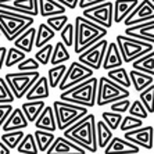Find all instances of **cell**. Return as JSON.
I'll return each mask as SVG.
<instances>
[{
  "mask_svg": "<svg viewBox=\"0 0 154 154\" xmlns=\"http://www.w3.org/2000/svg\"><path fill=\"white\" fill-rule=\"evenodd\" d=\"M64 136L72 140L74 143L85 149L88 153L93 154L97 153V143H96V118L93 114L83 115L82 118L75 121L72 125L65 128Z\"/></svg>",
  "mask_w": 154,
  "mask_h": 154,
  "instance_id": "1",
  "label": "cell"
},
{
  "mask_svg": "<svg viewBox=\"0 0 154 154\" xmlns=\"http://www.w3.org/2000/svg\"><path fill=\"white\" fill-rule=\"evenodd\" d=\"M107 28L90 21L83 15H78L74 22V51L79 54L96 42L107 36Z\"/></svg>",
  "mask_w": 154,
  "mask_h": 154,
  "instance_id": "2",
  "label": "cell"
},
{
  "mask_svg": "<svg viewBox=\"0 0 154 154\" xmlns=\"http://www.w3.org/2000/svg\"><path fill=\"white\" fill-rule=\"evenodd\" d=\"M96 89L97 78L90 76V78L85 79L82 82L63 90L60 93V100L79 104V106H85V107L90 108L96 106Z\"/></svg>",
  "mask_w": 154,
  "mask_h": 154,
  "instance_id": "3",
  "label": "cell"
},
{
  "mask_svg": "<svg viewBox=\"0 0 154 154\" xmlns=\"http://www.w3.org/2000/svg\"><path fill=\"white\" fill-rule=\"evenodd\" d=\"M33 22L35 18L32 15L0 8V32L8 42H13L28 26L33 25Z\"/></svg>",
  "mask_w": 154,
  "mask_h": 154,
  "instance_id": "4",
  "label": "cell"
},
{
  "mask_svg": "<svg viewBox=\"0 0 154 154\" xmlns=\"http://www.w3.org/2000/svg\"><path fill=\"white\" fill-rule=\"evenodd\" d=\"M53 112L56 117V124H57V129L64 131L65 128H68L72 125L75 121L79 118H82L83 115L88 114V107L85 106H79V104L68 103L64 100H56L53 104Z\"/></svg>",
  "mask_w": 154,
  "mask_h": 154,
  "instance_id": "5",
  "label": "cell"
},
{
  "mask_svg": "<svg viewBox=\"0 0 154 154\" xmlns=\"http://www.w3.org/2000/svg\"><path fill=\"white\" fill-rule=\"evenodd\" d=\"M129 90L124 86L118 85L117 82L111 81L108 76H100L97 79V89H96V106H106L119 99L129 97Z\"/></svg>",
  "mask_w": 154,
  "mask_h": 154,
  "instance_id": "6",
  "label": "cell"
},
{
  "mask_svg": "<svg viewBox=\"0 0 154 154\" xmlns=\"http://www.w3.org/2000/svg\"><path fill=\"white\" fill-rule=\"evenodd\" d=\"M115 43L118 46L121 57L124 63H132L135 58L140 57L142 54L151 51L154 49V43H149L140 39H135L126 35H117Z\"/></svg>",
  "mask_w": 154,
  "mask_h": 154,
  "instance_id": "7",
  "label": "cell"
},
{
  "mask_svg": "<svg viewBox=\"0 0 154 154\" xmlns=\"http://www.w3.org/2000/svg\"><path fill=\"white\" fill-rule=\"evenodd\" d=\"M39 76V69H36V71H18L6 74L4 81L7 82L11 93L14 94L15 99H22Z\"/></svg>",
  "mask_w": 154,
  "mask_h": 154,
  "instance_id": "8",
  "label": "cell"
},
{
  "mask_svg": "<svg viewBox=\"0 0 154 154\" xmlns=\"http://www.w3.org/2000/svg\"><path fill=\"white\" fill-rule=\"evenodd\" d=\"M93 72H94L93 69L89 68V67H86V65L82 64V63H79V61H72L71 65L67 67V69H65L60 83L57 85V88L63 92V90L68 89L71 86L82 82V81L90 78V76H93Z\"/></svg>",
  "mask_w": 154,
  "mask_h": 154,
  "instance_id": "9",
  "label": "cell"
},
{
  "mask_svg": "<svg viewBox=\"0 0 154 154\" xmlns=\"http://www.w3.org/2000/svg\"><path fill=\"white\" fill-rule=\"evenodd\" d=\"M112 7H114V3L107 0L103 3L82 8V15L90 21L96 22V24L108 29L114 24V21H112Z\"/></svg>",
  "mask_w": 154,
  "mask_h": 154,
  "instance_id": "10",
  "label": "cell"
},
{
  "mask_svg": "<svg viewBox=\"0 0 154 154\" xmlns=\"http://www.w3.org/2000/svg\"><path fill=\"white\" fill-rule=\"evenodd\" d=\"M107 45H108V40L106 38L100 39L99 42H96L90 47L81 51L78 61L85 64L86 67L92 68L93 71H99L101 68V63H103V57H104V53H106V49H107Z\"/></svg>",
  "mask_w": 154,
  "mask_h": 154,
  "instance_id": "11",
  "label": "cell"
},
{
  "mask_svg": "<svg viewBox=\"0 0 154 154\" xmlns=\"http://www.w3.org/2000/svg\"><path fill=\"white\" fill-rule=\"evenodd\" d=\"M124 137L133 144L146 149V150H153L154 146V128L153 126H139V128L131 129L124 132Z\"/></svg>",
  "mask_w": 154,
  "mask_h": 154,
  "instance_id": "12",
  "label": "cell"
},
{
  "mask_svg": "<svg viewBox=\"0 0 154 154\" xmlns=\"http://www.w3.org/2000/svg\"><path fill=\"white\" fill-rule=\"evenodd\" d=\"M149 20H154V3L150 0H142L135 6L131 13L124 18V25L131 26L139 22H144Z\"/></svg>",
  "mask_w": 154,
  "mask_h": 154,
  "instance_id": "13",
  "label": "cell"
},
{
  "mask_svg": "<svg viewBox=\"0 0 154 154\" xmlns=\"http://www.w3.org/2000/svg\"><path fill=\"white\" fill-rule=\"evenodd\" d=\"M0 8L28 15H39L38 0H0Z\"/></svg>",
  "mask_w": 154,
  "mask_h": 154,
  "instance_id": "14",
  "label": "cell"
},
{
  "mask_svg": "<svg viewBox=\"0 0 154 154\" xmlns=\"http://www.w3.org/2000/svg\"><path fill=\"white\" fill-rule=\"evenodd\" d=\"M88 151L74 143L72 140L67 139L65 136L54 137L53 143L46 150V154H86Z\"/></svg>",
  "mask_w": 154,
  "mask_h": 154,
  "instance_id": "15",
  "label": "cell"
},
{
  "mask_svg": "<svg viewBox=\"0 0 154 154\" xmlns=\"http://www.w3.org/2000/svg\"><path fill=\"white\" fill-rule=\"evenodd\" d=\"M125 35L149 43H154V20H149V21L126 26Z\"/></svg>",
  "mask_w": 154,
  "mask_h": 154,
  "instance_id": "16",
  "label": "cell"
},
{
  "mask_svg": "<svg viewBox=\"0 0 154 154\" xmlns=\"http://www.w3.org/2000/svg\"><path fill=\"white\" fill-rule=\"evenodd\" d=\"M106 154L110 153H126V154H139L140 153V147L133 144L132 142L126 140L125 137H117L112 136L111 140L107 143V146L103 149Z\"/></svg>",
  "mask_w": 154,
  "mask_h": 154,
  "instance_id": "17",
  "label": "cell"
},
{
  "mask_svg": "<svg viewBox=\"0 0 154 154\" xmlns=\"http://www.w3.org/2000/svg\"><path fill=\"white\" fill-rule=\"evenodd\" d=\"M50 96L47 76H39L25 93L26 100H46Z\"/></svg>",
  "mask_w": 154,
  "mask_h": 154,
  "instance_id": "18",
  "label": "cell"
},
{
  "mask_svg": "<svg viewBox=\"0 0 154 154\" xmlns=\"http://www.w3.org/2000/svg\"><path fill=\"white\" fill-rule=\"evenodd\" d=\"M36 129H43V131H49V132H54L57 131V124H56V117L53 112V107L51 106H45L40 114L38 115V118L33 121Z\"/></svg>",
  "mask_w": 154,
  "mask_h": 154,
  "instance_id": "19",
  "label": "cell"
},
{
  "mask_svg": "<svg viewBox=\"0 0 154 154\" xmlns=\"http://www.w3.org/2000/svg\"><path fill=\"white\" fill-rule=\"evenodd\" d=\"M124 64L121 57V53L118 50V46L115 42H108L107 49H106V53H104L103 57V63H101V68L108 71L111 68H115V67H121Z\"/></svg>",
  "mask_w": 154,
  "mask_h": 154,
  "instance_id": "20",
  "label": "cell"
},
{
  "mask_svg": "<svg viewBox=\"0 0 154 154\" xmlns=\"http://www.w3.org/2000/svg\"><path fill=\"white\" fill-rule=\"evenodd\" d=\"M28 119L22 112L21 108H13L11 112L7 115V118L4 119L2 129L6 131H15V129H25L28 126Z\"/></svg>",
  "mask_w": 154,
  "mask_h": 154,
  "instance_id": "21",
  "label": "cell"
},
{
  "mask_svg": "<svg viewBox=\"0 0 154 154\" xmlns=\"http://www.w3.org/2000/svg\"><path fill=\"white\" fill-rule=\"evenodd\" d=\"M35 35H36V28H33L32 25L28 26L24 32H21L13 40L14 47L25 51V53L32 51V49L35 47Z\"/></svg>",
  "mask_w": 154,
  "mask_h": 154,
  "instance_id": "22",
  "label": "cell"
},
{
  "mask_svg": "<svg viewBox=\"0 0 154 154\" xmlns=\"http://www.w3.org/2000/svg\"><path fill=\"white\" fill-rule=\"evenodd\" d=\"M137 3H139L137 0H115L112 7V21L115 24H121Z\"/></svg>",
  "mask_w": 154,
  "mask_h": 154,
  "instance_id": "23",
  "label": "cell"
},
{
  "mask_svg": "<svg viewBox=\"0 0 154 154\" xmlns=\"http://www.w3.org/2000/svg\"><path fill=\"white\" fill-rule=\"evenodd\" d=\"M38 11L40 17H50L56 14H64L67 7L57 0H38Z\"/></svg>",
  "mask_w": 154,
  "mask_h": 154,
  "instance_id": "24",
  "label": "cell"
},
{
  "mask_svg": "<svg viewBox=\"0 0 154 154\" xmlns=\"http://www.w3.org/2000/svg\"><path fill=\"white\" fill-rule=\"evenodd\" d=\"M128 74H129V79H131V85L135 88L137 93L154 82V75L146 74V72L133 69V71H129Z\"/></svg>",
  "mask_w": 154,
  "mask_h": 154,
  "instance_id": "25",
  "label": "cell"
},
{
  "mask_svg": "<svg viewBox=\"0 0 154 154\" xmlns=\"http://www.w3.org/2000/svg\"><path fill=\"white\" fill-rule=\"evenodd\" d=\"M45 106H46L45 100H26L25 103L21 104V110L25 115V118L28 119V122H33Z\"/></svg>",
  "mask_w": 154,
  "mask_h": 154,
  "instance_id": "26",
  "label": "cell"
},
{
  "mask_svg": "<svg viewBox=\"0 0 154 154\" xmlns=\"http://www.w3.org/2000/svg\"><path fill=\"white\" fill-rule=\"evenodd\" d=\"M153 60H154V50L147 51V53L142 54L140 57L135 58V60L132 61V67H133V69H137V71L154 75Z\"/></svg>",
  "mask_w": 154,
  "mask_h": 154,
  "instance_id": "27",
  "label": "cell"
},
{
  "mask_svg": "<svg viewBox=\"0 0 154 154\" xmlns=\"http://www.w3.org/2000/svg\"><path fill=\"white\" fill-rule=\"evenodd\" d=\"M112 135V129H110L107 126V124L101 119V121L96 122V143L97 149H104L107 146V143L111 140Z\"/></svg>",
  "mask_w": 154,
  "mask_h": 154,
  "instance_id": "28",
  "label": "cell"
},
{
  "mask_svg": "<svg viewBox=\"0 0 154 154\" xmlns=\"http://www.w3.org/2000/svg\"><path fill=\"white\" fill-rule=\"evenodd\" d=\"M68 60H71V54H69V51H68V47L65 46L61 40H58V42L53 46L50 61H49V63H51L53 65H56V64L65 63V61H68Z\"/></svg>",
  "mask_w": 154,
  "mask_h": 154,
  "instance_id": "29",
  "label": "cell"
},
{
  "mask_svg": "<svg viewBox=\"0 0 154 154\" xmlns=\"http://www.w3.org/2000/svg\"><path fill=\"white\" fill-rule=\"evenodd\" d=\"M33 137H35L36 146H38V150L39 153H46V150L50 147V144L53 143L54 140V132H49V131H43V129H36L35 133H33Z\"/></svg>",
  "mask_w": 154,
  "mask_h": 154,
  "instance_id": "30",
  "label": "cell"
},
{
  "mask_svg": "<svg viewBox=\"0 0 154 154\" xmlns=\"http://www.w3.org/2000/svg\"><path fill=\"white\" fill-rule=\"evenodd\" d=\"M54 36H56V32L47 25L46 22L39 24V26L36 29V35H35V47L36 49L42 47L43 45H46V43L50 42Z\"/></svg>",
  "mask_w": 154,
  "mask_h": 154,
  "instance_id": "31",
  "label": "cell"
},
{
  "mask_svg": "<svg viewBox=\"0 0 154 154\" xmlns=\"http://www.w3.org/2000/svg\"><path fill=\"white\" fill-rule=\"evenodd\" d=\"M18 154H38V146H36L35 137H33V133H26L22 136V139L20 140V143L15 147Z\"/></svg>",
  "mask_w": 154,
  "mask_h": 154,
  "instance_id": "32",
  "label": "cell"
},
{
  "mask_svg": "<svg viewBox=\"0 0 154 154\" xmlns=\"http://www.w3.org/2000/svg\"><path fill=\"white\" fill-rule=\"evenodd\" d=\"M107 76L111 81H114V82H117L118 85L124 86V88H126V89H129L131 88V79H129V74L128 71H126L124 67H115V68H111L107 71Z\"/></svg>",
  "mask_w": 154,
  "mask_h": 154,
  "instance_id": "33",
  "label": "cell"
},
{
  "mask_svg": "<svg viewBox=\"0 0 154 154\" xmlns=\"http://www.w3.org/2000/svg\"><path fill=\"white\" fill-rule=\"evenodd\" d=\"M26 57L25 51L20 50L17 47H10L6 50V56H4V67L6 68H11V67H15V65L20 63L21 60Z\"/></svg>",
  "mask_w": 154,
  "mask_h": 154,
  "instance_id": "34",
  "label": "cell"
},
{
  "mask_svg": "<svg viewBox=\"0 0 154 154\" xmlns=\"http://www.w3.org/2000/svg\"><path fill=\"white\" fill-rule=\"evenodd\" d=\"M67 65H64V63L61 64H56L53 65L49 71H47V82H49V88H57V85L60 83L61 78L64 75Z\"/></svg>",
  "mask_w": 154,
  "mask_h": 154,
  "instance_id": "35",
  "label": "cell"
},
{
  "mask_svg": "<svg viewBox=\"0 0 154 154\" xmlns=\"http://www.w3.org/2000/svg\"><path fill=\"white\" fill-rule=\"evenodd\" d=\"M25 133H24V131L22 129H15V131H6V132L2 135V137H0V140L3 142L6 146L8 147V149H15L17 147V144L20 143V140L22 139V136H24Z\"/></svg>",
  "mask_w": 154,
  "mask_h": 154,
  "instance_id": "36",
  "label": "cell"
},
{
  "mask_svg": "<svg viewBox=\"0 0 154 154\" xmlns=\"http://www.w3.org/2000/svg\"><path fill=\"white\" fill-rule=\"evenodd\" d=\"M153 94H154V83L149 85L143 90L139 92V100L144 106L149 114H153Z\"/></svg>",
  "mask_w": 154,
  "mask_h": 154,
  "instance_id": "37",
  "label": "cell"
},
{
  "mask_svg": "<svg viewBox=\"0 0 154 154\" xmlns=\"http://www.w3.org/2000/svg\"><path fill=\"white\" fill-rule=\"evenodd\" d=\"M142 125H143V119L142 118H137V117H133V115H126V117H122L118 129H121L122 132H126V131L139 128Z\"/></svg>",
  "mask_w": 154,
  "mask_h": 154,
  "instance_id": "38",
  "label": "cell"
},
{
  "mask_svg": "<svg viewBox=\"0 0 154 154\" xmlns=\"http://www.w3.org/2000/svg\"><path fill=\"white\" fill-rule=\"evenodd\" d=\"M51 50H53V45H50V42L46 43V45H43L42 47L38 49L35 54V60L39 63L40 65H47L49 64V61H50V56H51Z\"/></svg>",
  "mask_w": 154,
  "mask_h": 154,
  "instance_id": "39",
  "label": "cell"
},
{
  "mask_svg": "<svg viewBox=\"0 0 154 154\" xmlns=\"http://www.w3.org/2000/svg\"><path fill=\"white\" fill-rule=\"evenodd\" d=\"M47 18V21L46 24L49 26H50L51 29H53L54 32H60L61 28L68 22V15H65L64 14H56V15H50V17H46Z\"/></svg>",
  "mask_w": 154,
  "mask_h": 154,
  "instance_id": "40",
  "label": "cell"
},
{
  "mask_svg": "<svg viewBox=\"0 0 154 154\" xmlns=\"http://www.w3.org/2000/svg\"><path fill=\"white\" fill-rule=\"evenodd\" d=\"M101 119L107 124L108 128L115 131V129H118V126H119V122H121V119H122V114L115 112V111H104L103 114H101Z\"/></svg>",
  "mask_w": 154,
  "mask_h": 154,
  "instance_id": "41",
  "label": "cell"
},
{
  "mask_svg": "<svg viewBox=\"0 0 154 154\" xmlns=\"http://www.w3.org/2000/svg\"><path fill=\"white\" fill-rule=\"evenodd\" d=\"M60 38H61V42L64 43L68 49L74 46V24H72V22H67V24L61 28Z\"/></svg>",
  "mask_w": 154,
  "mask_h": 154,
  "instance_id": "42",
  "label": "cell"
},
{
  "mask_svg": "<svg viewBox=\"0 0 154 154\" xmlns=\"http://www.w3.org/2000/svg\"><path fill=\"white\" fill-rule=\"evenodd\" d=\"M129 115H133V117H137V118H147L149 117V112H147V110L144 108V106L142 103H140V100H135L133 103L129 104V108H128V111Z\"/></svg>",
  "mask_w": 154,
  "mask_h": 154,
  "instance_id": "43",
  "label": "cell"
},
{
  "mask_svg": "<svg viewBox=\"0 0 154 154\" xmlns=\"http://www.w3.org/2000/svg\"><path fill=\"white\" fill-rule=\"evenodd\" d=\"M15 100L4 78H0V103H13Z\"/></svg>",
  "mask_w": 154,
  "mask_h": 154,
  "instance_id": "44",
  "label": "cell"
},
{
  "mask_svg": "<svg viewBox=\"0 0 154 154\" xmlns=\"http://www.w3.org/2000/svg\"><path fill=\"white\" fill-rule=\"evenodd\" d=\"M40 64L35 58H24L17 64V69L18 71H36L39 69Z\"/></svg>",
  "mask_w": 154,
  "mask_h": 154,
  "instance_id": "45",
  "label": "cell"
},
{
  "mask_svg": "<svg viewBox=\"0 0 154 154\" xmlns=\"http://www.w3.org/2000/svg\"><path fill=\"white\" fill-rule=\"evenodd\" d=\"M129 97H125V99H119V100H115L112 103H110V107H111V111L119 112V114H125L129 108Z\"/></svg>",
  "mask_w": 154,
  "mask_h": 154,
  "instance_id": "46",
  "label": "cell"
},
{
  "mask_svg": "<svg viewBox=\"0 0 154 154\" xmlns=\"http://www.w3.org/2000/svg\"><path fill=\"white\" fill-rule=\"evenodd\" d=\"M11 110H13L11 103H0V128L3 125L4 119L7 118V115L11 112Z\"/></svg>",
  "mask_w": 154,
  "mask_h": 154,
  "instance_id": "47",
  "label": "cell"
},
{
  "mask_svg": "<svg viewBox=\"0 0 154 154\" xmlns=\"http://www.w3.org/2000/svg\"><path fill=\"white\" fill-rule=\"evenodd\" d=\"M103 2H107V0H78V6L81 10L86 7H90V6H94V4H99V3H103Z\"/></svg>",
  "mask_w": 154,
  "mask_h": 154,
  "instance_id": "48",
  "label": "cell"
},
{
  "mask_svg": "<svg viewBox=\"0 0 154 154\" xmlns=\"http://www.w3.org/2000/svg\"><path fill=\"white\" fill-rule=\"evenodd\" d=\"M57 2H60L63 6H65V7L69 8V10H74V8H76V6H78V0H57Z\"/></svg>",
  "mask_w": 154,
  "mask_h": 154,
  "instance_id": "49",
  "label": "cell"
},
{
  "mask_svg": "<svg viewBox=\"0 0 154 154\" xmlns=\"http://www.w3.org/2000/svg\"><path fill=\"white\" fill-rule=\"evenodd\" d=\"M6 50L7 47H0V71L4 67V56H6Z\"/></svg>",
  "mask_w": 154,
  "mask_h": 154,
  "instance_id": "50",
  "label": "cell"
},
{
  "mask_svg": "<svg viewBox=\"0 0 154 154\" xmlns=\"http://www.w3.org/2000/svg\"><path fill=\"white\" fill-rule=\"evenodd\" d=\"M10 153H11V149H8V147L0 140V154H10Z\"/></svg>",
  "mask_w": 154,
  "mask_h": 154,
  "instance_id": "51",
  "label": "cell"
},
{
  "mask_svg": "<svg viewBox=\"0 0 154 154\" xmlns=\"http://www.w3.org/2000/svg\"><path fill=\"white\" fill-rule=\"evenodd\" d=\"M150 2H151V3H154V0H150Z\"/></svg>",
  "mask_w": 154,
  "mask_h": 154,
  "instance_id": "52",
  "label": "cell"
},
{
  "mask_svg": "<svg viewBox=\"0 0 154 154\" xmlns=\"http://www.w3.org/2000/svg\"><path fill=\"white\" fill-rule=\"evenodd\" d=\"M0 36H2V32H0Z\"/></svg>",
  "mask_w": 154,
  "mask_h": 154,
  "instance_id": "53",
  "label": "cell"
}]
</instances>
